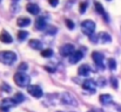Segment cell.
<instances>
[{
	"label": "cell",
	"instance_id": "cell-1",
	"mask_svg": "<svg viewBox=\"0 0 121 112\" xmlns=\"http://www.w3.org/2000/svg\"><path fill=\"white\" fill-rule=\"evenodd\" d=\"M14 82H15V84L18 86L25 88V86H28V84L31 82V78H30L28 75H26L25 73L19 71V73H17L14 75Z\"/></svg>",
	"mask_w": 121,
	"mask_h": 112
},
{
	"label": "cell",
	"instance_id": "cell-2",
	"mask_svg": "<svg viewBox=\"0 0 121 112\" xmlns=\"http://www.w3.org/2000/svg\"><path fill=\"white\" fill-rule=\"evenodd\" d=\"M17 61V55L13 51H0V62L7 66L13 64Z\"/></svg>",
	"mask_w": 121,
	"mask_h": 112
},
{
	"label": "cell",
	"instance_id": "cell-3",
	"mask_svg": "<svg viewBox=\"0 0 121 112\" xmlns=\"http://www.w3.org/2000/svg\"><path fill=\"white\" fill-rule=\"evenodd\" d=\"M81 31H82L83 34L92 36L95 32V23L92 20H85V21L81 22Z\"/></svg>",
	"mask_w": 121,
	"mask_h": 112
},
{
	"label": "cell",
	"instance_id": "cell-4",
	"mask_svg": "<svg viewBox=\"0 0 121 112\" xmlns=\"http://www.w3.org/2000/svg\"><path fill=\"white\" fill-rule=\"evenodd\" d=\"M74 51H75L74 46L71 44V43L64 44V46L61 47V49H60V54H61V56H64V57H69Z\"/></svg>",
	"mask_w": 121,
	"mask_h": 112
},
{
	"label": "cell",
	"instance_id": "cell-5",
	"mask_svg": "<svg viewBox=\"0 0 121 112\" xmlns=\"http://www.w3.org/2000/svg\"><path fill=\"white\" fill-rule=\"evenodd\" d=\"M27 91L35 98H40L42 97V89H41L39 85H28L27 86Z\"/></svg>",
	"mask_w": 121,
	"mask_h": 112
},
{
	"label": "cell",
	"instance_id": "cell-6",
	"mask_svg": "<svg viewBox=\"0 0 121 112\" xmlns=\"http://www.w3.org/2000/svg\"><path fill=\"white\" fill-rule=\"evenodd\" d=\"M92 57H93V61L95 62V64L100 68V69H104L105 66H104V55L99 51H93L92 53Z\"/></svg>",
	"mask_w": 121,
	"mask_h": 112
},
{
	"label": "cell",
	"instance_id": "cell-7",
	"mask_svg": "<svg viewBox=\"0 0 121 112\" xmlns=\"http://www.w3.org/2000/svg\"><path fill=\"white\" fill-rule=\"evenodd\" d=\"M13 105H15V103H14L13 99H11V98H5V99L2 100V103H1L0 111L1 112H7L9 109H11V106H13Z\"/></svg>",
	"mask_w": 121,
	"mask_h": 112
},
{
	"label": "cell",
	"instance_id": "cell-8",
	"mask_svg": "<svg viewBox=\"0 0 121 112\" xmlns=\"http://www.w3.org/2000/svg\"><path fill=\"white\" fill-rule=\"evenodd\" d=\"M83 57V55H82V53L79 51V50H77V51H74L69 57H68V61H69V63H72V64H77L79 61H80L81 58Z\"/></svg>",
	"mask_w": 121,
	"mask_h": 112
},
{
	"label": "cell",
	"instance_id": "cell-9",
	"mask_svg": "<svg viewBox=\"0 0 121 112\" xmlns=\"http://www.w3.org/2000/svg\"><path fill=\"white\" fill-rule=\"evenodd\" d=\"M82 88L87 91H91V92H94L95 91V82L92 81V79H86L83 83H82Z\"/></svg>",
	"mask_w": 121,
	"mask_h": 112
},
{
	"label": "cell",
	"instance_id": "cell-10",
	"mask_svg": "<svg viewBox=\"0 0 121 112\" xmlns=\"http://www.w3.org/2000/svg\"><path fill=\"white\" fill-rule=\"evenodd\" d=\"M96 41H99V42H101V43H108V42H111V41H112V37H111V35H109L108 33L101 32V33H99V34H98V39H96Z\"/></svg>",
	"mask_w": 121,
	"mask_h": 112
},
{
	"label": "cell",
	"instance_id": "cell-11",
	"mask_svg": "<svg viewBox=\"0 0 121 112\" xmlns=\"http://www.w3.org/2000/svg\"><path fill=\"white\" fill-rule=\"evenodd\" d=\"M26 8H27V11H28L31 14H33V15H37V14H39V12H40V8H39V6H38L37 4H27Z\"/></svg>",
	"mask_w": 121,
	"mask_h": 112
},
{
	"label": "cell",
	"instance_id": "cell-12",
	"mask_svg": "<svg viewBox=\"0 0 121 112\" xmlns=\"http://www.w3.org/2000/svg\"><path fill=\"white\" fill-rule=\"evenodd\" d=\"M61 102H62L64 104H71V105H75V104H77V102L74 100V98H73L69 93H64V96H62V98H61Z\"/></svg>",
	"mask_w": 121,
	"mask_h": 112
},
{
	"label": "cell",
	"instance_id": "cell-13",
	"mask_svg": "<svg viewBox=\"0 0 121 112\" xmlns=\"http://www.w3.org/2000/svg\"><path fill=\"white\" fill-rule=\"evenodd\" d=\"M78 74L80 75V76H88V75L91 74V68H89V66H87V64H82L79 67V69H78Z\"/></svg>",
	"mask_w": 121,
	"mask_h": 112
},
{
	"label": "cell",
	"instance_id": "cell-14",
	"mask_svg": "<svg viewBox=\"0 0 121 112\" xmlns=\"http://www.w3.org/2000/svg\"><path fill=\"white\" fill-rule=\"evenodd\" d=\"M0 41L4 42V43H11L13 41V39L11 36V34H8L6 31H2L1 34H0Z\"/></svg>",
	"mask_w": 121,
	"mask_h": 112
},
{
	"label": "cell",
	"instance_id": "cell-15",
	"mask_svg": "<svg viewBox=\"0 0 121 112\" xmlns=\"http://www.w3.org/2000/svg\"><path fill=\"white\" fill-rule=\"evenodd\" d=\"M46 20L43 19V18H38L37 19V21H35V28L38 29V31H43L45 28H46Z\"/></svg>",
	"mask_w": 121,
	"mask_h": 112
},
{
	"label": "cell",
	"instance_id": "cell-16",
	"mask_svg": "<svg viewBox=\"0 0 121 112\" xmlns=\"http://www.w3.org/2000/svg\"><path fill=\"white\" fill-rule=\"evenodd\" d=\"M94 7H95V11H96V12H98L99 14H101L102 16H105V18H106V21H108V16H107L106 12L104 11V7L101 6V4H100V2H95Z\"/></svg>",
	"mask_w": 121,
	"mask_h": 112
},
{
	"label": "cell",
	"instance_id": "cell-17",
	"mask_svg": "<svg viewBox=\"0 0 121 112\" xmlns=\"http://www.w3.org/2000/svg\"><path fill=\"white\" fill-rule=\"evenodd\" d=\"M100 103L101 104H104V105H108V104H111L112 103V96H109V95H101L100 96Z\"/></svg>",
	"mask_w": 121,
	"mask_h": 112
},
{
	"label": "cell",
	"instance_id": "cell-18",
	"mask_svg": "<svg viewBox=\"0 0 121 112\" xmlns=\"http://www.w3.org/2000/svg\"><path fill=\"white\" fill-rule=\"evenodd\" d=\"M30 47H32L35 50H40L42 48V43L39 40H30Z\"/></svg>",
	"mask_w": 121,
	"mask_h": 112
},
{
	"label": "cell",
	"instance_id": "cell-19",
	"mask_svg": "<svg viewBox=\"0 0 121 112\" xmlns=\"http://www.w3.org/2000/svg\"><path fill=\"white\" fill-rule=\"evenodd\" d=\"M17 23H18V26H20V27H26V26H28V25L31 23V20H30L28 18H19V19L17 20Z\"/></svg>",
	"mask_w": 121,
	"mask_h": 112
},
{
	"label": "cell",
	"instance_id": "cell-20",
	"mask_svg": "<svg viewBox=\"0 0 121 112\" xmlns=\"http://www.w3.org/2000/svg\"><path fill=\"white\" fill-rule=\"evenodd\" d=\"M41 56L42 57H51V56H53V50L52 49H43L41 51Z\"/></svg>",
	"mask_w": 121,
	"mask_h": 112
},
{
	"label": "cell",
	"instance_id": "cell-21",
	"mask_svg": "<svg viewBox=\"0 0 121 112\" xmlns=\"http://www.w3.org/2000/svg\"><path fill=\"white\" fill-rule=\"evenodd\" d=\"M24 99H25V97H24L21 93H17V95L13 97V100H14V103H15V104H18V103H21Z\"/></svg>",
	"mask_w": 121,
	"mask_h": 112
},
{
	"label": "cell",
	"instance_id": "cell-22",
	"mask_svg": "<svg viewBox=\"0 0 121 112\" xmlns=\"http://www.w3.org/2000/svg\"><path fill=\"white\" fill-rule=\"evenodd\" d=\"M27 36H28V33H27L26 31H20V32L18 33V39H19V41H24Z\"/></svg>",
	"mask_w": 121,
	"mask_h": 112
},
{
	"label": "cell",
	"instance_id": "cell-23",
	"mask_svg": "<svg viewBox=\"0 0 121 112\" xmlns=\"http://www.w3.org/2000/svg\"><path fill=\"white\" fill-rule=\"evenodd\" d=\"M87 7H88V1H83V2H81L80 7H79L81 14H83V13L86 12V8H87Z\"/></svg>",
	"mask_w": 121,
	"mask_h": 112
},
{
	"label": "cell",
	"instance_id": "cell-24",
	"mask_svg": "<svg viewBox=\"0 0 121 112\" xmlns=\"http://www.w3.org/2000/svg\"><path fill=\"white\" fill-rule=\"evenodd\" d=\"M108 67H109L111 70H114V69L117 68V62H115L114 58H109V60H108Z\"/></svg>",
	"mask_w": 121,
	"mask_h": 112
},
{
	"label": "cell",
	"instance_id": "cell-25",
	"mask_svg": "<svg viewBox=\"0 0 121 112\" xmlns=\"http://www.w3.org/2000/svg\"><path fill=\"white\" fill-rule=\"evenodd\" d=\"M66 25L68 26V28H69V29H73V28H74V23H73L69 19H67V20H66Z\"/></svg>",
	"mask_w": 121,
	"mask_h": 112
},
{
	"label": "cell",
	"instance_id": "cell-26",
	"mask_svg": "<svg viewBox=\"0 0 121 112\" xmlns=\"http://www.w3.org/2000/svg\"><path fill=\"white\" fill-rule=\"evenodd\" d=\"M111 81H112V85H113V88H114V89H118V81H117V78L112 77Z\"/></svg>",
	"mask_w": 121,
	"mask_h": 112
},
{
	"label": "cell",
	"instance_id": "cell-27",
	"mask_svg": "<svg viewBox=\"0 0 121 112\" xmlns=\"http://www.w3.org/2000/svg\"><path fill=\"white\" fill-rule=\"evenodd\" d=\"M48 2H49V5H51V6L55 7V6H58V4H59V0H48Z\"/></svg>",
	"mask_w": 121,
	"mask_h": 112
},
{
	"label": "cell",
	"instance_id": "cell-28",
	"mask_svg": "<svg viewBox=\"0 0 121 112\" xmlns=\"http://www.w3.org/2000/svg\"><path fill=\"white\" fill-rule=\"evenodd\" d=\"M27 69V64L26 63H21L20 67H19V70H26Z\"/></svg>",
	"mask_w": 121,
	"mask_h": 112
},
{
	"label": "cell",
	"instance_id": "cell-29",
	"mask_svg": "<svg viewBox=\"0 0 121 112\" xmlns=\"http://www.w3.org/2000/svg\"><path fill=\"white\" fill-rule=\"evenodd\" d=\"M1 90H6V91H11V89H9V88H7L5 83H4V84L1 85Z\"/></svg>",
	"mask_w": 121,
	"mask_h": 112
},
{
	"label": "cell",
	"instance_id": "cell-30",
	"mask_svg": "<svg viewBox=\"0 0 121 112\" xmlns=\"http://www.w3.org/2000/svg\"><path fill=\"white\" fill-rule=\"evenodd\" d=\"M88 112H95V111H88Z\"/></svg>",
	"mask_w": 121,
	"mask_h": 112
},
{
	"label": "cell",
	"instance_id": "cell-31",
	"mask_svg": "<svg viewBox=\"0 0 121 112\" xmlns=\"http://www.w3.org/2000/svg\"><path fill=\"white\" fill-rule=\"evenodd\" d=\"M58 112H61V111H58Z\"/></svg>",
	"mask_w": 121,
	"mask_h": 112
},
{
	"label": "cell",
	"instance_id": "cell-32",
	"mask_svg": "<svg viewBox=\"0 0 121 112\" xmlns=\"http://www.w3.org/2000/svg\"><path fill=\"white\" fill-rule=\"evenodd\" d=\"M108 1H109V0H108Z\"/></svg>",
	"mask_w": 121,
	"mask_h": 112
}]
</instances>
